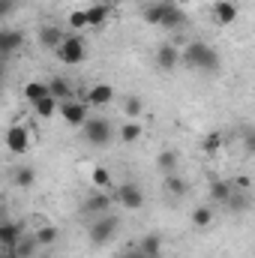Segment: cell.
<instances>
[{"label": "cell", "instance_id": "1", "mask_svg": "<svg viewBox=\"0 0 255 258\" xmlns=\"http://www.w3.org/2000/svg\"><path fill=\"white\" fill-rule=\"evenodd\" d=\"M183 63L189 69H198V72H216L219 69V54L207 45V42H189L183 48Z\"/></svg>", "mask_w": 255, "mask_h": 258}, {"label": "cell", "instance_id": "2", "mask_svg": "<svg viewBox=\"0 0 255 258\" xmlns=\"http://www.w3.org/2000/svg\"><path fill=\"white\" fill-rule=\"evenodd\" d=\"M117 225H120V219L117 216H111V213H105V216H96L93 222H90V228H87V237H90V243H96V246H105L114 234H117Z\"/></svg>", "mask_w": 255, "mask_h": 258}, {"label": "cell", "instance_id": "3", "mask_svg": "<svg viewBox=\"0 0 255 258\" xmlns=\"http://www.w3.org/2000/svg\"><path fill=\"white\" fill-rule=\"evenodd\" d=\"M57 57H60V63H66V66L84 63V57H87L84 39H81L78 33H66V39L60 42V48H57Z\"/></svg>", "mask_w": 255, "mask_h": 258}, {"label": "cell", "instance_id": "4", "mask_svg": "<svg viewBox=\"0 0 255 258\" xmlns=\"http://www.w3.org/2000/svg\"><path fill=\"white\" fill-rule=\"evenodd\" d=\"M111 135H114V129H111V123L105 117H90L84 123V141L90 147H105L111 141Z\"/></svg>", "mask_w": 255, "mask_h": 258}, {"label": "cell", "instance_id": "5", "mask_svg": "<svg viewBox=\"0 0 255 258\" xmlns=\"http://www.w3.org/2000/svg\"><path fill=\"white\" fill-rule=\"evenodd\" d=\"M114 201H120L123 210H138V207H144V189L138 183H120Z\"/></svg>", "mask_w": 255, "mask_h": 258}, {"label": "cell", "instance_id": "6", "mask_svg": "<svg viewBox=\"0 0 255 258\" xmlns=\"http://www.w3.org/2000/svg\"><path fill=\"white\" fill-rule=\"evenodd\" d=\"M60 117H63L69 126H84L90 117H87V102H78V99H66L60 102Z\"/></svg>", "mask_w": 255, "mask_h": 258}, {"label": "cell", "instance_id": "7", "mask_svg": "<svg viewBox=\"0 0 255 258\" xmlns=\"http://www.w3.org/2000/svg\"><path fill=\"white\" fill-rule=\"evenodd\" d=\"M210 9H213V21H216L219 27H231V24L240 18V9H237L234 0H216Z\"/></svg>", "mask_w": 255, "mask_h": 258}, {"label": "cell", "instance_id": "8", "mask_svg": "<svg viewBox=\"0 0 255 258\" xmlns=\"http://www.w3.org/2000/svg\"><path fill=\"white\" fill-rule=\"evenodd\" d=\"M27 147H30V132H27V126L15 123V126L6 129V150L9 153H24Z\"/></svg>", "mask_w": 255, "mask_h": 258}, {"label": "cell", "instance_id": "9", "mask_svg": "<svg viewBox=\"0 0 255 258\" xmlns=\"http://www.w3.org/2000/svg\"><path fill=\"white\" fill-rule=\"evenodd\" d=\"M159 27H165L168 33H174V30H183L186 27V12H183V6H177V3H165V15H162V24Z\"/></svg>", "mask_w": 255, "mask_h": 258}, {"label": "cell", "instance_id": "10", "mask_svg": "<svg viewBox=\"0 0 255 258\" xmlns=\"http://www.w3.org/2000/svg\"><path fill=\"white\" fill-rule=\"evenodd\" d=\"M177 63H183V51L174 48V45H168V42H162V45L156 48V66L165 69V72H171Z\"/></svg>", "mask_w": 255, "mask_h": 258}, {"label": "cell", "instance_id": "11", "mask_svg": "<svg viewBox=\"0 0 255 258\" xmlns=\"http://www.w3.org/2000/svg\"><path fill=\"white\" fill-rule=\"evenodd\" d=\"M111 102H114V87L111 84H102L99 81V84H93L87 90V105H96L99 108V105H111Z\"/></svg>", "mask_w": 255, "mask_h": 258}, {"label": "cell", "instance_id": "12", "mask_svg": "<svg viewBox=\"0 0 255 258\" xmlns=\"http://www.w3.org/2000/svg\"><path fill=\"white\" fill-rule=\"evenodd\" d=\"M24 45V33H18V30H3L0 33V54L9 60L18 48Z\"/></svg>", "mask_w": 255, "mask_h": 258}, {"label": "cell", "instance_id": "13", "mask_svg": "<svg viewBox=\"0 0 255 258\" xmlns=\"http://www.w3.org/2000/svg\"><path fill=\"white\" fill-rule=\"evenodd\" d=\"M108 207H111V195H105V192H93V195H87V201H84V213H90V216H105Z\"/></svg>", "mask_w": 255, "mask_h": 258}, {"label": "cell", "instance_id": "14", "mask_svg": "<svg viewBox=\"0 0 255 258\" xmlns=\"http://www.w3.org/2000/svg\"><path fill=\"white\" fill-rule=\"evenodd\" d=\"M21 237H24L21 225H15V222H3L0 225V243H3V249H15L21 243Z\"/></svg>", "mask_w": 255, "mask_h": 258}, {"label": "cell", "instance_id": "15", "mask_svg": "<svg viewBox=\"0 0 255 258\" xmlns=\"http://www.w3.org/2000/svg\"><path fill=\"white\" fill-rule=\"evenodd\" d=\"M138 249L147 258H162V234H156V231L144 234V237L138 240Z\"/></svg>", "mask_w": 255, "mask_h": 258}, {"label": "cell", "instance_id": "16", "mask_svg": "<svg viewBox=\"0 0 255 258\" xmlns=\"http://www.w3.org/2000/svg\"><path fill=\"white\" fill-rule=\"evenodd\" d=\"M108 12H111V6H108V3H102V0H99V3H93V6H87V24H90V27H96V30H99V27H105Z\"/></svg>", "mask_w": 255, "mask_h": 258}, {"label": "cell", "instance_id": "17", "mask_svg": "<svg viewBox=\"0 0 255 258\" xmlns=\"http://www.w3.org/2000/svg\"><path fill=\"white\" fill-rule=\"evenodd\" d=\"M33 111H36V117L51 120L54 114H60V99H57V96H45V99L33 102Z\"/></svg>", "mask_w": 255, "mask_h": 258}, {"label": "cell", "instance_id": "18", "mask_svg": "<svg viewBox=\"0 0 255 258\" xmlns=\"http://www.w3.org/2000/svg\"><path fill=\"white\" fill-rule=\"evenodd\" d=\"M45 96H51L48 81H27V84H24V99H27L30 105L39 102V99H45Z\"/></svg>", "mask_w": 255, "mask_h": 258}, {"label": "cell", "instance_id": "19", "mask_svg": "<svg viewBox=\"0 0 255 258\" xmlns=\"http://www.w3.org/2000/svg\"><path fill=\"white\" fill-rule=\"evenodd\" d=\"M66 36L60 33V27H54V24H48V27H42L39 30V42H42V48H60V42H63Z\"/></svg>", "mask_w": 255, "mask_h": 258}, {"label": "cell", "instance_id": "20", "mask_svg": "<svg viewBox=\"0 0 255 258\" xmlns=\"http://www.w3.org/2000/svg\"><path fill=\"white\" fill-rule=\"evenodd\" d=\"M48 87H51V96H57L60 102L72 99V84H69V78H63V75H54V78H48Z\"/></svg>", "mask_w": 255, "mask_h": 258}, {"label": "cell", "instance_id": "21", "mask_svg": "<svg viewBox=\"0 0 255 258\" xmlns=\"http://www.w3.org/2000/svg\"><path fill=\"white\" fill-rule=\"evenodd\" d=\"M222 144H225L222 132H219V129H210V132L204 135V141H201V150H204L207 156H216V153L222 150Z\"/></svg>", "mask_w": 255, "mask_h": 258}, {"label": "cell", "instance_id": "22", "mask_svg": "<svg viewBox=\"0 0 255 258\" xmlns=\"http://www.w3.org/2000/svg\"><path fill=\"white\" fill-rule=\"evenodd\" d=\"M141 135H144V123H141V120H126V123L120 126V141H123V144H135Z\"/></svg>", "mask_w": 255, "mask_h": 258}, {"label": "cell", "instance_id": "23", "mask_svg": "<svg viewBox=\"0 0 255 258\" xmlns=\"http://www.w3.org/2000/svg\"><path fill=\"white\" fill-rule=\"evenodd\" d=\"M165 3H168V0H156V3H147V6H144V12H141V15H144V21L159 27V24H162V15H165Z\"/></svg>", "mask_w": 255, "mask_h": 258}, {"label": "cell", "instance_id": "24", "mask_svg": "<svg viewBox=\"0 0 255 258\" xmlns=\"http://www.w3.org/2000/svg\"><path fill=\"white\" fill-rule=\"evenodd\" d=\"M231 195H234L231 183H225V180H213V183H210V198H213L216 204H228Z\"/></svg>", "mask_w": 255, "mask_h": 258}, {"label": "cell", "instance_id": "25", "mask_svg": "<svg viewBox=\"0 0 255 258\" xmlns=\"http://www.w3.org/2000/svg\"><path fill=\"white\" fill-rule=\"evenodd\" d=\"M162 186H165V192L171 195V198H180V195H186V180H183V177H177V171H174V174H165Z\"/></svg>", "mask_w": 255, "mask_h": 258}, {"label": "cell", "instance_id": "26", "mask_svg": "<svg viewBox=\"0 0 255 258\" xmlns=\"http://www.w3.org/2000/svg\"><path fill=\"white\" fill-rule=\"evenodd\" d=\"M189 219H192V225H195V228H210V225H213V207H207V204L195 207Z\"/></svg>", "mask_w": 255, "mask_h": 258}, {"label": "cell", "instance_id": "27", "mask_svg": "<svg viewBox=\"0 0 255 258\" xmlns=\"http://www.w3.org/2000/svg\"><path fill=\"white\" fill-rule=\"evenodd\" d=\"M156 165H159L162 174H174L177 171V150H162L156 156Z\"/></svg>", "mask_w": 255, "mask_h": 258}, {"label": "cell", "instance_id": "28", "mask_svg": "<svg viewBox=\"0 0 255 258\" xmlns=\"http://www.w3.org/2000/svg\"><path fill=\"white\" fill-rule=\"evenodd\" d=\"M123 114H126L129 120H138L144 114V99L141 96H126L123 99Z\"/></svg>", "mask_w": 255, "mask_h": 258}, {"label": "cell", "instance_id": "29", "mask_svg": "<svg viewBox=\"0 0 255 258\" xmlns=\"http://www.w3.org/2000/svg\"><path fill=\"white\" fill-rule=\"evenodd\" d=\"M36 249H39V240H36V234H33V237H21V243H18L12 252H15L18 258H33Z\"/></svg>", "mask_w": 255, "mask_h": 258}, {"label": "cell", "instance_id": "30", "mask_svg": "<svg viewBox=\"0 0 255 258\" xmlns=\"http://www.w3.org/2000/svg\"><path fill=\"white\" fill-rule=\"evenodd\" d=\"M57 237H60V231H57V225H39V231H36V240H39V246H51V243H57Z\"/></svg>", "mask_w": 255, "mask_h": 258}, {"label": "cell", "instance_id": "31", "mask_svg": "<svg viewBox=\"0 0 255 258\" xmlns=\"http://www.w3.org/2000/svg\"><path fill=\"white\" fill-rule=\"evenodd\" d=\"M36 183V171L30 168V165H24V168H15V186H21V189H30Z\"/></svg>", "mask_w": 255, "mask_h": 258}, {"label": "cell", "instance_id": "32", "mask_svg": "<svg viewBox=\"0 0 255 258\" xmlns=\"http://www.w3.org/2000/svg\"><path fill=\"white\" fill-rule=\"evenodd\" d=\"M90 183H93L96 189H105V186H111V171H108L105 165H96V168L90 171Z\"/></svg>", "mask_w": 255, "mask_h": 258}, {"label": "cell", "instance_id": "33", "mask_svg": "<svg viewBox=\"0 0 255 258\" xmlns=\"http://www.w3.org/2000/svg\"><path fill=\"white\" fill-rule=\"evenodd\" d=\"M69 27H72V30L90 27V24H87V9H72V12H69Z\"/></svg>", "mask_w": 255, "mask_h": 258}, {"label": "cell", "instance_id": "34", "mask_svg": "<svg viewBox=\"0 0 255 258\" xmlns=\"http://www.w3.org/2000/svg\"><path fill=\"white\" fill-rule=\"evenodd\" d=\"M225 207H228V210H234V213H237V210H246V207H249V198H246V195H240V192H234V195H231V201H228Z\"/></svg>", "mask_w": 255, "mask_h": 258}, {"label": "cell", "instance_id": "35", "mask_svg": "<svg viewBox=\"0 0 255 258\" xmlns=\"http://www.w3.org/2000/svg\"><path fill=\"white\" fill-rule=\"evenodd\" d=\"M243 153L246 156H255V129H243Z\"/></svg>", "mask_w": 255, "mask_h": 258}, {"label": "cell", "instance_id": "36", "mask_svg": "<svg viewBox=\"0 0 255 258\" xmlns=\"http://www.w3.org/2000/svg\"><path fill=\"white\" fill-rule=\"evenodd\" d=\"M117 258H147V255H144V252L138 249V243H135V246H126V249H123Z\"/></svg>", "mask_w": 255, "mask_h": 258}, {"label": "cell", "instance_id": "37", "mask_svg": "<svg viewBox=\"0 0 255 258\" xmlns=\"http://www.w3.org/2000/svg\"><path fill=\"white\" fill-rule=\"evenodd\" d=\"M15 3H18V0H0V12H3V15H9Z\"/></svg>", "mask_w": 255, "mask_h": 258}, {"label": "cell", "instance_id": "38", "mask_svg": "<svg viewBox=\"0 0 255 258\" xmlns=\"http://www.w3.org/2000/svg\"><path fill=\"white\" fill-rule=\"evenodd\" d=\"M234 186H237V189H249V177H243V174H240V177L234 180Z\"/></svg>", "mask_w": 255, "mask_h": 258}, {"label": "cell", "instance_id": "39", "mask_svg": "<svg viewBox=\"0 0 255 258\" xmlns=\"http://www.w3.org/2000/svg\"><path fill=\"white\" fill-rule=\"evenodd\" d=\"M102 3H108V6H111V9H114V6H120V3H123V0H102Z\"/></svg>", "mask_w": 255, "mask_h": 258}, {"label": "cell", "instance_id": "40", "mask_svg": "<svg viewBox=\"0 0 255 258\" xmlns=\"http://www.w3.org/2000/svg\"><path fill=\"white\" fill-rule=\"evenodd\" d=\"M3 258H18V255H15L12 249H3Z\"/></svg>", "mask_w": 255, "mask_h": 258}, {"label": "cell", "instance_id": "41", "mask_svg": "<svg viewBox=\"0 0 255 258\" xmlns=\"http://www.w3.org/2000/svg\"><path fill=\"white\" fill-rule=\"evenodd\" d=\"M171 3H177V6H189L192 0H171Z\"/></svg>", "mask_w": 255, "mask_h": 258}]
</instances>
